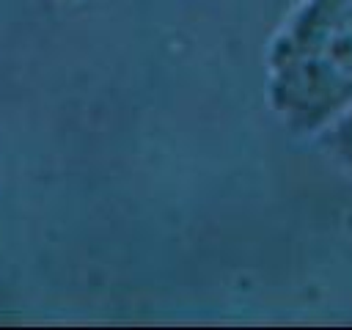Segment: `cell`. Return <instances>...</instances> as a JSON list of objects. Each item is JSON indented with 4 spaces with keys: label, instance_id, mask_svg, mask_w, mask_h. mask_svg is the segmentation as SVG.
<instances>
[{
    "label": "cell",
    "instance_id": "6da1fadb",
    "mask_svg": "<svg viewBox=\"0 0 352 330\" xmlns=\"http://www.w3.org/2000/svg\"><path fill=\"white\" fill-rule=\"evenodd\" d=\"M264 102L292 135L316 140L352 104V0H294L267 38Z\"/></svg>",
    "mask_w": 352,
    "mask_h": 330
},
{
    "label": "cell",
    "instance_id": "7a4b0ae2",
    "mask_svg": "<svg viewBox=\"0 0 352 330\" xmlns=\"http://www.w3.org/2000/svg\"><path fill=\"white\" fill-rule=\"evenodd\" d=\"M316 143L338 170L352 176V104L316 138Z\"/></svg>",
    "mask_w": 352,
    "mask_h": 330
}]
</instances>
